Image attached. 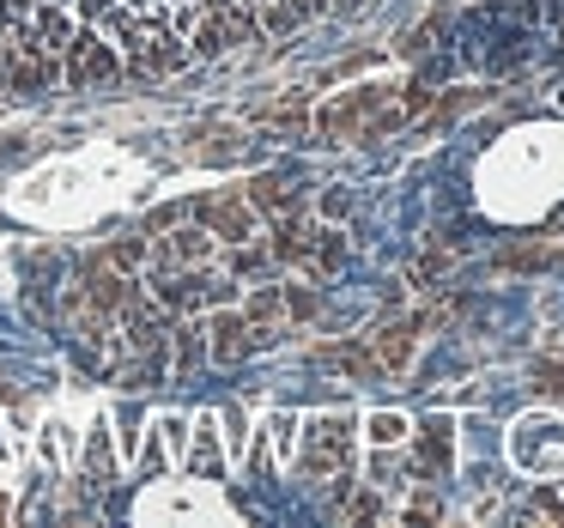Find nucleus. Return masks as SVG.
Returning a JSON list of instances; mask_svg holds the SVG:
<instances>
[{"label": "nucleus", "instance_id": "1", "mask_svg": "<svg viewBox=\"0 0 564 528\" xmlns=\"http://www.w3.org/2000/svg\"><path fill=\"white\" fill-rule=\"evenodd\" d=\"M334 0H0V91L152 79L280 37Z\"/></svg>", "mask_w": 564, "mask_h": 528}]
</instances>
